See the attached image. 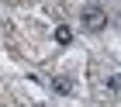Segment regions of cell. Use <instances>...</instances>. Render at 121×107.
I'll use <instances>...</instances> for the list:
<instances>
[{
	"label": "cell",
	"instance_id": "3",
	"mask_svg": "<svg viewBox=\"0 0 121 107\" xmlns=\"http://www.w3.org/2000/svg\"><path fill=\"white\" fill-rule=\"evenodd\" d=\"M52 86H56V93H73V83L66 80V76H59V80H52Z\"/></svg>",
	"mask_w": 121,
	"mask_h": 107
},
{
	"label": "cell",
	"instance_id": "2",
	"mask_svg": "<svg viewBox=\"0 0 121 107\" xmlns=\"http://www.w3.org/2000/svg\"><path fill=\"white\" fill-rule=\"evenodd\" d=\"M56 42H59V45H69V42H73V31H69L66 24H59V28H56Z\"/></svg>",
	"mask_w": 121,
	"mask_h": 107
},
{
	"label": "cell",
	"instance_id": "4",
	"mask_svg": "<svg viewBox=\"0 0 121 107\" xmlns=\"http://www.w3.org/2000/svg\"><path fill=\"white\" fill-rule=\"evenodd\" d=\"M107 90H114V93H121V76H111V80H107Z\"/></svg>",
	"mask_w": 121,
	"mask_h": 107
},
{
	"label": "cell",
	"instance_id": "1",
	"mask_svg": "<svg viewBox=\"0 0 121 107\" xmlns=\"http://www.w3.org/2000/svg\"><path fill=\"white\" fill-rule=\"evenodd\" d=\"M80 24H83L86 31H100V28L107 24V14H104V7H97V4H86V7L80 10Z\"/></svg>",
	"mask_w": 121,
	"mask_h": 107
}]
</instances>
